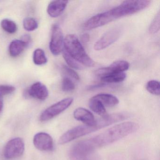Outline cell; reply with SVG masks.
<instances>
[{"label":"cell","mask_w":160,"mask_h":160,"mask_svg":"<svg viewBox=\"0 0 160 160\" xmlns=\"http://www.w3.org/2000/svg\"><path fill=\"white\" fill-rule=\"evenodd\" d=\"M122 34V29L116 27L107 32L94 45V49L97 51L103 50L116 42Z\"/></svg>","instance_id":"obj_8"},{"label":"cell","mask_w":160,"mask_h":160,"mask_svg":"<svg viewBox=\"0 0 160 160\" xmlns=\"http://www.w3.org/2000/svg\"><path fill=\"white\" fill-rule=\"evenodd\" d=\"M21 40H22V41H24V42H26L29 45H30L32 42L31 37H30V35H28V34L24 35V36L22 37V39H21Z\"/></svg>","instance_id":"obj_29"},{"label":"cell","mask_w":160,"mask_h":160,"mask_svg":"<svg viewBox=\"0 0 160 160\" xmlns=\"http://www.w3.org/2000/svg\"><path fill=\"white\" fill-rule=\"evenodd\" d=\"M63 33L62 30L58 24H54L51 29V36L49 49L54 56H58L62 52L63 48Z\"/></svg>","instance_id":"obj_7"},{"label":"cell","mask_w":160,"mask_h":160,"mask_svg":"<svg viewBox=\"0 0 160 160\" xmlns=\"http://www.w3.org/2000/svg\"><path fill=\"white\" fill-rule=\"evenodd\" d=\"M160 12H158L150 26L149 28L150 33L151 34H155L158 32L160 30Z\"/></svg>","instance_id":"obj_25"},{"label":"cell","mask_w":160,"mask_h":160,"mask_svg":"<svg viewBox=\"0 0 160 160\" xmlns=\"http://www.w3.org/2000/svg\"><path fill=\"white\" fill-rule=\"evenodd\" d=\"M29 46L28 43L22 40H13L11 42L9 46V53L12 57H18Z\"/></svg>","instance_id":"obj_14"},{"label":"cell","mask_w":160,"mask_h":160,"mask_svg":"<svg viewBox=\"0 0 160 160\" xmlns=\"http://www.w3.org/2000/svg\"><path fill=\"white\" fill-rule=\"evenodd\" d=\"M151 1L146 0L125 1L116 8L120 17L122 18L142 11L148 7Z\"/></svg>","instance_id":"obj_4"},{"label":"cell","mask_w":160,"mask_h":160,"mask_svg":"<svg viewBox=\"0 0 160 160\" xmlns=\"http://www.w3.org/2000/svg\"><path fill=\"white\" fill-rule=\"evenodd\" d=\"M90 37L89 34L88 33H84L81 35V41L83 42L87 43L89 42Z\"/></svg>","instance_id":"obj_28"},{"label":"cell","mask_w":160,"mask_h":160,"mask_svg":"<svg viewBox=\"0 0 160 160\" xmlns=\"http://www.w3.org/2000/svg\"><path fill=\"white\" fill-rule=\"evenodd\" d=\"M62 53L63 58L65 60V62L69 65V67L76 70H82L84 69V66L80 64L77 61L73 58H72L63 48Z\"/></svg>","instance_id":"obj_20"},{"label":"cell","mask_w":160,"mask_h":160,"mask_svg":"<svg viewBox=\"0 0 160 160\" xmlns=\"http://www.w3.org/2000/svg\"><path fill=\"white\" fill-rule=\"evenodd\" d=\"M25 148V144L22 139L20 138H13L5 146L4 156L7 159L18 158L23 154Z\"/></svg>","instance_id":"obj_9"},{"label":"cell","mask_w":160,"mask_h":160,"mask_svg":"<svg viewBox=\"0 0 160 160\" xmlns=\"http://www.w3.org/2000/svg\"><path fill=\"white\" fill-rule=\"evenodd\" d=\"M23 24L24 28L28 32L34 31L38 28V22L32 18H25Z\"/></svg>","instance_id":"obj_23"},{"label":"cell","mask_w":160,"mask_h":160,"mask_svg":"<svg viewBox=\"0 0 160 160\" xmlns=\"http://www.w3.org/2000/svg\"><path fill=\"white\" fill-rule=\"evenodd\" d=\"M62 88L65 92L72 91L75 88V85L72 79L66 76H64L62 83Z\"/></svg>","instance_id":"obj_24"},{"label":"cell","mask_w":160,"mask_h":160,"mask_svg":"<svg viewBox=\"0 0 160 160\" xmlns=\"http://www.w3.org/2000/svg\"><path fill=\"white\" fill-rule=\"evenodd\" d=\"M128 117V115L124 113L106 115L96 120L95 123L92 125H80L72 128L61 137L59 143L61 145L66 144L78 138L98 131L99 129L116 122L122 121L127 119Z\"/></svg>","instance_id":"obj_2"},{"label":"cell","mask_w":160,"mask_h":160,"mask_svg":"<svg viewBox=\"0 0 160 160\" xmlns=\"http://www.w3.org/2000/svg\"><path fill=\"white\" fill-rule=\"evenodd\" d=\"M130 67L128 62L124 60H118L114 62L108 66L112 72H121L127 71Z\"/></svg>","instance_id":"obj_18"},{"label":"cell","mask_w":160,"mask_h":160,"mask_svg":"<svg viewBox=\"0 0 160 160\" xmlns=\"http://www.w3.org/2000/svg\"><path fill=\"white\" fill-rule=\"evenodd\" d=\"M3 107V97L0 95V113L2 111Z\"/></svg>","instance_id":"obj_30"},{"label":"cell","mask_w":160,"mask_h":160,"mask_svg":"<svg viewBox=\"0 0 160 160\" xmlns=\"http://www.w3.org/2000/svg\"><path fill=\"white\" fill-rule=\"evenodd\" d=\"M63 48L77 61L87 67H93L95 62L87 54L75 34H68L64 39Z\"/></svg>","instance_id":"obj_3"},{"label":"cell","mask_w":160,"mask_h":160,"mask_svg":"<svg viewBox=\"0 0 160 160\" xmlns=\"http://www.w3.org/2000/svg\"><path fill=\"white\" fill-rule=\"evenodd\" d=\"M62 71L65 75L69 78H72L76 80H79L80 79L78 74L70 67L63 65L62 67Z\"/></svg>","instance_id":"obj_26"},{"label":"cell","mask_w":160,"mask_h":160,"mask_svg":"<svg viewBox=\"0 0 160 160\" xmlns=\"http://www.w3.org/2000/svg\"><path fill=\"white\" fill-rule=\"evenodd\" d=\"M93 97L100 101L105 107H113L119 103V100L117 97L108 93H100Z\"/></svg>","instance_id":"obj_15"},{"label":"cell","mask_w":160,"mask_h":160,"mask_svg":"<svg viewBox=\"0 0 160 160\" xmlns=\"http://www.w3.org/2000/svg\"><path fill=\"white\" fill-rule=\"evenodd\" d=\"M160 83L156 80L148 81L146 85V89L151 94L159 95L160 93Z\"/></svg>","instance_id":"obj_22"},{"label":"cell","mask_w":160,"mask_h":160,"mask_svg":"<svg viewBox=\"0 0 160 160\" xmlns=\"http://www.w3.org/2000/svg\"><path fill=\"white\" fill-rule=\"evenodd\" d=\"M33 144L38 149L50 151L54 148V142L51 136L45 132H39L34 136Z\"/></svg>","instance_id":"obj_10"},{"label":"cell","mask_w":160,"mask_h":160,"mask_svg":"<svg viewBox=\"0 0 160 160\" xmlns=\"http://www.w3.org/2000/svg\"><path fill=\"white\" fill-rule=\"evenodd\" d=\"M89 106L91 109L98 115H100L102 117L107 115L106 110L104 106L100 101L95 99L94 97H92L90 100Z\"/></svg>","instance_id":"obj_17"},{"label":"cell","mask_w":160,"mask_h":160,"mask_svg":"<svg viewBox=\"0 0 160 160\" xmlns=\"http://www.w3.org/2000/svg\"><path fill=\"white\" fill-rule=\"evenodd\" d=\"M1 26L3 30L10 34H13L18 29L15 22L9 19H3L1 22Z\"/></svg>","instance_id":"obj_21"},{"label":"cell","mask_w":160,"mask_h":160,"mask_svg":"<svg viewBox=\"0 0 160 160\" xmlns=\"http://www.w3.org/2000/svg\"><path fill=\"white\" fill-rule=\"evenodd\" d=\"M16 88L11 85H0V95L2 96L8 95L13 93L15 91Z\"/></svg>","instance_id":"obj_27"},{"label":"cell","mask_w":160,"mask_h":160,"mask_svg":"<svg viewBox=\"0 0 160 160\" xmlns=\"http://www.w3.org/2000/svg\"><path fill=\"white\" fill-rule=\"evenodd\" d=\"M33 61L37 65H42L46 64L48 59L45 53L41 48H37L34 50L33 54Z\"/></svg>","instance_id":"obj_19"},{"label":"cell","mask_w":160,"mask_h":160,"mask_svg":"<svg viewBox=\"0 0 160 160\" xmlns=\"http://www.w3.org/2000/svg\"><path fill=\"white\" fill-rule=\"evenodd\" d=\"M73 102V98H67L52 105L42 113L40 120L42 122L47 121L53 118L68 108Z\"/></svg>","instance_id":"obj_5"},{"label":"cell","mask_w":160,"mask_h":160,"mask_svg":"<svg viewBox=\"0 0 160 160\" xmlns=\"http://www.w3.org/2000/svg\"><path fill=\"white\" fill-rule=\"evenodd\" d=\"M69 2L68 1H53L48 4L47 12L51 17H58L64 12Z\"/></svg>","instance_id":"obj_12"},{"label":"cell","mask_w":160,"mask_h":160,"mask_svg":"<svg viewBox=\"0 0 160 160\" xmlns=\"http://www.w3.org/2000/svg\"><path fill=\"white\" fill-rule=\"evenodd\" d=\"M126 74L124 72H111L101 78L103 83H116L122 82L126 78Z\"/></svg>","instance_id":"obj_16"},{"label":"cell","mask_w":160,"mask_h":160,"mask_svg":"<svg viewBox=\"0 0 160 160\" xmlns=\"http://www.w3.org/2000/svg\"><path fill=\"white\" fill-rule=\"evenodd\" d=\"M116 19L111 9L91 18L84 23L83 28L86 30H90L104 26Z\"/></svg>","instance_id":"obj_6"},{"label":"cell","mask_w":160,"mask_h":160,"mask_svg":"<svg viewBox=\"0 0 160 160\" xmlns=\"http://www.w3.org/2000/svg\"><path fill=\"white\" fill-rule=\"evenodd\" d=\"M73 116L76 119L82 122L86 125H92L96 120L91 112L83 108H77L74 112Z\"/></svg>","instance_id":"obj_13"},{"label":"cell","mask_w":160,"mask_h":160,"mask_svg":"<svg viewBox=\"0 0 160 160\" xmlns=\"http://www.w3.org/2000/svg\"><path fill=\"white\" fill-rule=\"evenodd\" d=\"M138 128V124L134 122H127L119 123L94 137L77 143L73 147L71 154L76 159L84 158L96 149L118 141L136 132Z\"/></svg>","instance_id":"obj_1"},{"label":"cell","mask_w":160,"mask_h":160,"mask_svg":"<svg viewBox=\"0 0 160 160\" xmlns=\"http://www.w3.org/2000/svg\"><path fill=\"white\" fill-rule=\"evenodd\" d=\"M48 93L46 86L40 82L32 84L25 92V95L27 97H32L41 101L45 100L48 97Z\"/></svg>","instance_id":"obj_11"}]
</instances>
